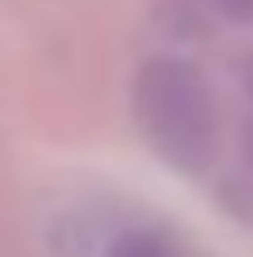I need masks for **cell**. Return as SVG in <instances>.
I'll return each instance as SVG.
<instances>
[{"label": "cell", "mask_w": 253, "mask_h": 257, "mask_svg": "<svg viewBox=\"0 0 253 257\" xmlns=\"http://www.w3.org/2000/svg\"><path fill=\"white\" fill-rule=\"evenodd\" d=\"M134 119L143 138L158 148L162 162L177 172H206L220 143L215 95L201 81V72L182 57H148L134 76Z\"/></svg>", "instance_id": "6da1fadb"}, {"label": "cell", "mask_w": 253, "mask_h": 257, "mask_svg": "<svg viewBox=\"0 0 253 257\" xmlns=\"http://www.w3.org/2000/svg\"><path fill=\"white\" fill-rule=\"evenodd\" d=\"M105 257H177V248H172L158 229H129V233L115 238V248Z\"/></svg>", "instance_id": "7a4b0ae2"}, {"label": "cell", "mask_w": 253, "mask_h": 257, "mask_svg": "<svg viewBox=\"0 0 253 257\" xmlns=\"http://www.w3.org/2000/svg\"><path fill=\"white\" fill-rule=\"evenodd\" d=\"M206 5L229 24H253V0H206Z\"/></svg>", "instance_id": "3957f363"}]
</instances>
